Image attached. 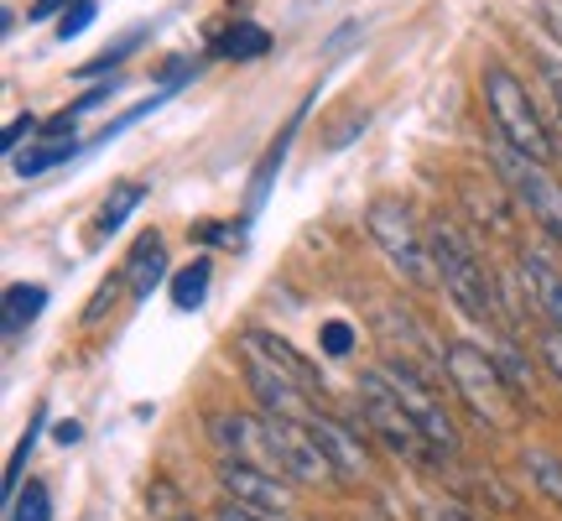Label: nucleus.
Here are the masks:
<instances>
[{"label": "nucleus", "mask_w": 562, "mask_h": 521, "mask_svg": "<svg viewBox=\"0 0 562 521\" xmlns=\"http://www.w3.org/2000/svg\"><path fill=\"white\" fill-rule=\"evenodd\" d=\"M131 42H136V37H131ZM131 42H121V47H110V58H94V63H83L79 74H83V79H94V74H104V68H115V63H121L125 53H131Z\"/></svg>", "instance_id": "obj_31"}, {"label": "nucleus", "mask_w": 562, "mask_h": 521, "mask_svg": "<svg viewBox=\"0 0 562 521\" xmlns=\"http://www.w3.org/2000/svg\"><path fill=\"white\" fill-rule=\"evenodd\" d=\"M480 89H484V110H490V121H495V136H501L505 146H516V152H526V157H537L552 167L558 146H552V131H547L537 100L526 95V84L495 58V63H484Z\"/></svg>", "instance_id": "obj_3"}, {"label": "nucleus", "mask_w": 562, "mask_h": 521, "mask_svg": "<svg viewBox=\"0 0 562 521\" xmlns=\"http://www.w3.org/2000/svg\"><path fill=\"white\" fill-rule=\"evenodd\" d=\"M42 308H47V287H42V281H11V287H5V323H0L5 344H16L21 334L42 319Z\"/></svg>", "instance_id": "obj_14"}, {"label": "nucleus", "mask_w": 562, "mask_h": 521, "mask_svg": "<svg viewBox=\"0 0 562 521\" xmlns=\"http://www.w3.org/2000/svg\"><path fill=\"white\" fill-rule=\"evenodd\" d=\"M542 79H547V89H552V104H558V115H562V63L547 58L542 63Z\"/></svg>", "instance_id": "obj_33"}, {"label": "nucleus", "mask_w": 562, "mask_h": 521, "mask_svg": "<svg viewBox=\"0 0 562 521\" xmlns=\"http://www.w3.org/2000/svg\"><path fill=\"white\" fill-rule=\"evenodd\" d=\"M307 428L318 433V443H323V454L334 459V469H339V480L344 485H364L370 480V448H364V439H360V428L355 422H344V418H334V412H313L307 418Z\"/></svg>", "instance_id": "obj_10"}, {"label": "nucleus", "mask_w": 562, "mask_h": 521, "mask_svg": "<svg viewBox=\"0 0 562 521\" xmlns=\"http://www.w3.org/2000/svg\"><path fill=\"white\" fill-rule=\"evenodd\" d=\"M146 182H115L110 193H104V203H100V220H94V230L100 235H115V230H125V220L136 214L140 203H146Z\"/></svg>", "instance_id": "obj_16"}, {"label": "nucleus", "mask_w": 562, "mask_h": 521, "mask_svg": "<svg viewBox=\"0 0 562 521\" xmlns=\"http://www.w3.org/2000/svg\"><path fill=\"white\" fill-rule=\"evenodd\" d=\"M37 131H42L37 115H21V121H11V125H5V136H0V152H5V157H16L21 141H32Z\"/></svg>", "instance_id": "obj_27"}, {"label": "nucleus", "mask_w": 562, "mask_h": 521, "mask_svg": "<svg viewBox=\"0 0 562 521\" xmlns=\"http://www.w3.org/2000/svg\"><path fill=\"white\" fill-rule=\"evenodd\" d=\"M79 152V141H37V146H26V152H16L11 157V167H16V178H42V173H53V167H63V162Z\"/></svg>", "instance_id": "obj_17"}, {"label": "nucleus", "mask_w": 562, "mask_h": 521, "mask_svg": "<svg viewBox=\"0 0 562 521\" xmlns=\"http://www.w3.org/2000/svg\"><path fill=\"white\" fill-rule=\"evenodd\" d=\"M125 281H131V298H151L161 281H167V245H161L157 230H146L131 256H125Z\"/></svg>", "instance_id": "obj_13"}, {"label": "nucleus", "mask_w": 562, "mask_h": 521, "mask_svg": "<svg viewBox=\"0 0 562 521\" xmlns=\"http://www.w3.org/2000/svg\"><path fill=\"white\" fill-rule=\"evenodd\" d=\"M537 361H542L547 376L562 386V329H547L542 323V334H537Z\"/></svg>", "instance_id": "obj_24"}, {"label": "nucleus", "mask_w": 562, "mask_h": 521, "mask_svg": "<svg viewBox=\"0 0 562 521\" xmlns=\"http://www.w3.org/2000/svg\"><path fill=\"white\" fill-rule=\"evenodd\" d=\"M381 376L391 381L396 401H402L406 412H412V422H417L422 433H427V443L438 448L442 459H459L463 433H459V422H453V412L442 407V391H438V386L427 381V376H422L412 361H385Z\"/></svg>", "instance_id": "obj_6"}, {"label": "nucleus", "mask_w": 562, "mask_h": 521, "mask_svg": "<svg viewBox=\"0 0 562 521\" xmlns=\"http://www.w3.org/2000/svg\"><path fill=\"white\" fill-rule=\"evenodd\" d=\"M245 381H250V391H256V401H261L266 418H286V422H307L313 412H318V397H307L297 381H286L281 370H271L266 361H256V355H245Z\"/></svg>", "instance_id": "obj_9"}, {"label": "nucleus", "mask_w": 562, "mask_h": 521, "mask_svg": "<svg viewBox=\"0 0 562 521\" xmlns=\"http://www.w3.org/2000/svg\"><path fill=\"white\" fill-rule=\"evenodd\" d=\"M214 53H220V58H235V63H256V58H266V53H271V32L240 16V21H229V26L220 32Z\"/></svg>", "instance_id": "obj_15"}, {"label": "nucleus", "mask_w": 562, "mask_h": 521, "mask_svg": "<svg viewBox=\"0 0 562 521\" xmlns=\"http://www.w3.org/2000/svg\"><path fill=\"white\" fill-rule=\"evenodd\" d=\"M110 95H115V84H100V89H89V95H79V100L68 104V115L79 121L83 110H94V104H104V100H110Z\"/></svg>", "instance_id": "obj_29"}, {"label": "nucleus", "mask_w": 562, "mask_h": 521, "mask_svg": "<svg viewBox=\"0 0 562 521\" xmlns=\"http://www.w3.org/2000/svg\"><path fill=\"white\" fill-rule=\"evenodd\" d=\"M495 167H501V182L516 193V203H521L531 220L542 224L552 241H562V178L547 167V162L526 157V152H516V146H495Z\"/></svg>", "instance_id": "obj_7"}, {"label": "nucleus", "mask_w": 562, "mask_h": 521, "mask_svg": "<svg viewBox=\"0 0 562 521\" xmlns=\"http://www.w3.org/2000/svg\"><path fill=\"white\" fill-rule=\"evenodd\" d=\"M94 16H100V11H94V0H74V5H68V11L58 16V32H53V37H58V42L83 37V32L94 26Z\"/></svg>", "instance_id": "obj_23"}, {"label": "nucleus", "mask_w": 562, "mask_h": 521, "mask_svg": "<svg viewBox=\"0 0 562 521\" xmlns=\"http://www.w3.org/2000/svg\"><path fill=\"white\" fill-rule=\"evenodd\" d=\"M542 16H547V26H552V37H558V47H562V0H542Z\"/></svg>", "instance_id": "obj_34"}, {"label": "nucleus", "mask_w": 562, "mask_h": 521, "mask_svg": "<svg viewBox=\"0 0 562 521\" xmlns=\"http://www.w3.org/2000/svg\"><path fill=\"white\" fill-rule=\"evenodd\" d=\"M146 517L151 521H193V506H188V496H182L167 475H157V480L146 485Z\"/></svg>", "instance_id": "obj_20"}, {"label": "nucleus", "mask_w": 562, "mask_h": 521, "mask_svg": "<svg viewBox=\"0 0 562 521\" xmlns=\"http://www.w3.org/2000/svg\"><path fill=\"white\" fill-rule=\"evenodd\" d=\"M364 230H370V241L385 251V260L396 266V277L402 281H412V287H422V292L442 287L438 266H432V245H427V235L417 230V220H412V209H406L402 199H375L370 203V209H364Z\"/></svg>", "instance_id": "obj_5"}, {"label": "nucleus", "mask_w": 562, "mask_h": 521, "mask_svg": "<svg viewBox=\"0 0 562 521\" xmlns=\"http://www.w3.org/2000/svg\"><path fill=\"white\" fill-rule=\"evenodd\" d=\"M42 422H47V407H37V412H32L26 433L16 439V454H11V464H5V506L21 496V475H26V459H32V448H37V439H42Z\"/></svg>", "instance_id": "obj_21"}, {"label": "nucleus", "mask_w": 562, "mask_h": 521, "mask_svg": "<svg viewBox=\"0 0 562 521\" xmlns=\"http://www.w3.org/2000/svg\"><path fill=\"white\" fill-rule=\"evenodd\" d=\"M427 245H432V266H438L442 292L459 302L463 319H474V323L501 319V292H495V277H490V266L480 260V251L463 241L459 224L438 220L432 230H427Z\"/></svg>", "instance_id": "obj_2"}, {"label": "nucleus", "mask_w": 562, "mask_h": 521, "mask_svg": "<svg viewBox=\"0 0 562 521\" xmlns=\"http://www.w3.org/2000/svg\"><path fill=\"white\" fill-rule=\"evenodd\" d=\"M209 281H214V260H209V256H193L178 271V277H172V302H178L182 313L203 308V298H209Z\"/></svg>", "instance_id": "obj_19"}, {"label": "nucleus", "mask_w": 562, "mask_h": 521, "mask_svg": "<svg viewBox=\"0 0 562 521\" xmlns=\"http://www.w3.org/2000/svg\"><path fill=\"white\" fill-rule=\"evenodd\" d=\"M521 469H526V480L537 485V496H542L547 506H558V511H562V459H558V454H547V448H526Z\"/></svg>", "instance_id": "obj_18"}, {"label": "nucleus", "mask_w": 562, "mask_h": 521, "mask_svg": "<svg viewBox=\"0 0 562 521\" xmlns=\"http://www.w3.org/2000/svg\"><path fill=\"white\" fill-rule=\"evenodd\" d=\"M121 281H125V271L121 277H110V281H100V292L89 298V308H83V323H100L110 308H115V298H121Z\"/></svg>", "instance_id": "obj_26"}, {"label": "nucleus", "mask_w": 562, "mask_h": 521, "mask_svg": "<svg viewBox=\"0 0 562 521\" xmlns=\"http://www.w3.org/2000/svg\"><path fill=\"white\" fill-rule=\"evenodd\" d=\"M74 0H32V11H26V21H53V16H63Z\"/></svg>", "instance_id": "obj_32"}, {"label": "nucleus", "mask_w": 562, "mask_h": 521, "mask_svg": "<svg viewBox=\"0 0 562 521\" xmlns=\"http://www.w3.org/2000/svg\"><path fill=\"white\" fill-rule=\"evenodd\" d=\"M521 281H526V298L537 308V319L547 329H562V271L558 260L547 256V251H521Z\"/></svg>", "instance_id": "obj_12"}, {"label": "nucleus", "mask_w": 562, "mask_h": 521, "mask_svg": "<svg viewBox=\"0 0 562 521\" xmlns=\"http://www.w3.org/2000/svg\"><path fill=\"white\" fill-rule=\"evenodd\" d=\"M240 350H245V355H256V361H266L271 370H281L286 381H297L307 397H323V386H328V381L318 376V365L307 361V355H297V350L281 340V334H271V329H250Z\"/></svg>", "instance_id": "obj_11"}, {"label": "nucleus", "mask_w": 562, "mask_h": 521, "mask_svg": "<svg viewBox=\"0 0 562 521\" xmlns=\"http://www.w3.org/2000/svg\"><path fill=\"white\" fill-rule=\"evenodd\" d=\"M58 443H79V422H58Z\"/></svg>", "instance_id": "obj_35"}, {"label": "nucleus", "mask_w": 562, "mask_h": 521, "mask_svg": "<svg viewBox=\"0 0 562 521\" xmlns=\"http://www.w3.org/2000/svg\"><path fill=\"white\" fill-rule=\"evenodd\" d=\"M442 370H448V386H453V397L463 401V412L484 428H495V433H510L516 418H521V397L510 391L505 381V370L495 365L490 350L469 340H453L442 350Z\"/></svg>", "instance_id": "obj_1"}, {"label": "nucleus", "mask_w": 562, "mask_h": 521, "mask_svg": "<svg viewBox=\"0 0 562 521\" xmlns=\"http://www.w3.org/2000/svg\"><path fill=\"white\" fill-rule=\"evenodd\" d=\"M214 521H281V517H266V511H256V506H240V501H224L220 511H214Z\"/></svg>", "instance_id": "obj_28"}, {"label": "nucleus", "mask_w": 562, "mask_h": 521, "mask_svg": "<svg viewBox=\"0 0 562 521\" xmlns=\"http://www.w3.org/2000/svg\"><path fill=\"white\" fill-rule=\"evenodd\" d=\"M360 418H364V428H370V439L381 443L385 454H396V459H406V464H417V469H432V464H442V454L432 448V443H427V433H422L417 422H412V412H406L402 401H396L391 381L381 376V365L360 376Z\"/></svg>", "instance_id": "obj_4"}, {"label": "nucleus", "mask_w": 562, "mask_h": 521, "mask_svg": "<svg viewBox=\"0 0 562 521\" xmlns=\"http://www.w3.org/2000/svg\"><path fill=\"white\" fill-rule=\"evenodd\" d=\"M5 521H53V501H47V485L32 480L16 501L5 506Z\"/></svg>", "instance_id": "obj_22"}, {"label": "nucleus", "mask_w": 562, "mask_h": 521, "mask_svg": "<svg viewBox=\"0 0 562 521\" xmlns=\"http://www.w3.org/2000/svg\"><path fill=\"white\" fill-rule=\"evenodd\" d=\"M214 480H220V490L229 496V501L256 506V511H266V517H281V521L292 517V480H286V475H277V469H266V464L220 459Z\"/></svg>", "instance_id": "obj_8"}, {"label": "nucleus", "mask_w": 562, "mask_h": 521, "mask_svg": "<svg viewBox=\"0 0 562 521\" xmlns=\"http://www.w3.org/2000/svg\"><path fill=\"white\" fill-rule=\"evenodd\" d=\"M318 340H323V350H328V355L339 361V355H349V350H355V323L328 319V323L318 329Z\"/></svg>", "instance_id": "obj_25"}, {"label": "nucleus", "mask_w": 562, "mask_h": 521, "mask_svg": "<svg viewBox=\"0 0 562 521\" xmlns=\"http://www.w3.org/2000/svg\"><path fill=\"white\" fill-rule=\"evenodd\" d=\"M422 521H474V517H469V511H463V506H448V501H427V506H422Z\"/></svg>", "instance_id": "obj_30"}]
</instances>
